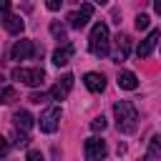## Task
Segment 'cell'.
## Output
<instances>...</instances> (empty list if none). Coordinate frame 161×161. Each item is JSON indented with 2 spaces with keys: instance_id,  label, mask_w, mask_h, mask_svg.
Segmentation results:
<instances>
[{
  "instance_id": "cell-1",
  "label": "cell",
  "mask_w": 161,
  "mask_h": 161,
  "mask_svg": "<svg viewBox=\"0 0 161 161\" xmlns=\"http://www.w3.org/2000/svg\"><path fill=\"white\" fill-rule=\"evenodd\" d=\"M113 116H116V126L121 133H133L136 131V121H138V111L131 101H118L113 106Z\"/></svg>"
},
{
  "instance_id": "cell-2",
  "label": "cell",
  "mask_w": 161,
  "mask_h": 161,
  "mask_svg": "<svg viewBox=\"0 0 161 161\" xmlns=\"http://www.w3.org/2000/svg\"><path fill=\"white\" fill-rule=\"evenodd\" d=\"M108 48H111L108 25H106V23H96L93 30H91V38H88V50H91L96 58H103V55H108Z\"/></svg>"
},
{
  "instance_id": "cell-3",
  "label": "cell",
  "mask_w": 161,
  "mask_h": 161,
  "mask_svg": "<svg viewBox=\"0 0 161 161\" xmlns=\"http://www.w3.org/2000/svg\"><path fill=\"white\" fill-rule=\"evenodd\" d=\"M13 78L20 80V83H25V86H30V88H38L45 80V70L43 68H15Z\"/></svg>"
},
{
  "instance_id": "cell-4",
  "label": "cell",
  "mask_w": 161,
  "mask_h": 161,
  "mask_svg": "<svg viewBox=\"0 0 161 161\" xmlns=\"http://www.w3.org/2000/svg\"><path fill=\"white\" fill-rule=\"evenodd\" d=\"M83 153H86V161H103V158L108 156V146H106L103 138L91 136V138H86V143H83Z\"/></svg>"
},
{
  "instance_id": "cell-5",
  "label": "cell",
  "mask_w": 161,
  "mask_h": 161,
  "mask_svg": "<svg viewBox=\"0 0 161 161\" xmlns=\"http://www.w3.org/2000/svg\"><path fill=\"white\" fill-rule=\"evenodd\" d=\"M60 116H63L60 106H50V108H45V111L40 113V118H38L40 131H43V133H53V131H58V126H60Z\"/></svg>"
},
{
  "instance_id": "cell-6",
  "label": "cell",
  "mask_w": 161,
  "mask_h": 161,
  "mask_svg": "<svg viewBox=\"0 0 161 161\" xmlns=\"http://www.w3.org/2000/svg\"><path fill=\"white\" fill-rule=\"evenodd\" d=\"M40 53H43V48H38L33 40H18V43L10 48V58H13V60H28V58L40 55Z\"/></svg>"
},
{
  "instance_id": "cell-7",
  "label": "cell",
  "mask_w": 161,
  "mask_h": 161,
  "mask_svg": "<svg viewBox=\"0 0 161 161\" xmlns=\"http://www.w3.org/2000/svg\"><path fill=\"white\" fill-rule=\"evenodd\" d=\"M91 15H93V5H91V3H86V5H80V10H75V13H70V15H68V23H70V28L80 30V28H86V25H88Z\"/></svg>"
},
{
  "instance_id": "cell-8",
  "label": "cell",
  "mask_w": 161,
  "mask_h": 161,
  "mask_svg": "<svg viewBox=\"0 0 161 161\" xmlns=\"http://www.w3.org/2000/svg\"><path fill=\"white\" fill-rule=\"evenodd\" d=\"M73 80H75V78H73L70 73H65V75L50 88V98H53V101H63V98H68V93H70V88H73Z\"/></svg>"
},
{
  "instance_id": "cell-9",
  "label": "cell",
  "mask_w": 161,
  "mask_h": 161,
  "mask_svg": "<svg viewBox=\"0 0 161 161\" xmlns=\"http://www.w3.org/2000/svg\"><path fill=\"white\" fill-rule=\"evenodd\" d=\"M158 38H161V33L158 30H151L141 43H138V48H136V55L138 58H148L151 53H153V48H156V43H158Z\"/></svg>"
},
{
  "instance_id": "cell-10",
  "label": "cell",
  "mask_w": 161,
  "mask_h": 161,
  "mask_svg": "<svg viewBox=\"0 0 161 161\" xmlns=\"http://www.w3.org/2000/svg\"><path fill=\"white\" fill-rule=\"evenodd\" d=\"M83 83H86V88L91 91V93H103L106 91V75L103 73H86L83 75Z\"/></svg>"
},
{
  "instance_id": "cell-11",
  "label": "cell",
  "mask_w": 161,
  "mask_h": 161,
  "mask_svg": "<svg viewBox=\"0 0 161 161\" xmlns=\"http://www.w3.org/2000/svg\"><path fill=\"white\" fill-rule=\"evenodd\" d=\"M73 53H75V48H73L70 43L55 48V53H53V65H58V68H60V65H68L70 58H73Z\"/></svg>"
},
{
  "instance_id": "cell-12",
  "label": "cell",
  "mask_w": 161,
  "mask_h": 161,
  "mask_svg": "<svg viewBox=\"0 0 161 161\" xmlns=\"http://www.w3.org/2000/svg\"><path fill=\"white\" fill-rule=\"evenodd\" d=\"M3 25H5V30H8V33H13V35H20V33H23V28H25L23 18H20V15H10V13H5V15H3Z\"/></svg>"
},
{
  "instance_id": "cell-13",
  "label": "cell",
  "mask_w": 161,
  "mask_h": 161,
  "mask_svg": "<svg viewBox=\"0 0 161 161\" xmlns=\"http://www.w3.org/2000/svg\"><path fill=\"white\" fill-rule=\"evenodd\" d=\"M128 53H131V38L128 35H118L116 38V55H113V60H126L128 58Z\"/></svg>"
},
{
  "instance_id": "cell-14",
  "label": "cell",
  "mask_w": 161,
  "mask_h": 161,
  "mask_svg": "<svg viewBox=\"0 0 161 161\" xmlns=\"http://www.w3.org/2000/svg\"><path fill=\"white\" fill-rule=\"evenodd\" d=\"M13 121H15V131H20V133H28L33 128V116L28 111H15Z\"/></svg>"
},
{
  "instance_id": "cell-15",
  "label": "cell",
  "mask_w": 161,
  "mask_h": 161,
  "mask_svg": "<svg viewBox=\"0 0 161 161\" xmlns=\"http://www.w3.org/2000/svg\"><path fill=\"white\" fill-rule=\"evenodd\" d=\"M116 80H118V88H123V91H133V88L138 86V78H136V73H131V70H121Z\"/></svg>"
},
{
  "instance_id": "cell-16",
  "label": "cell",
  "mask_w": 161,
  "mask_h": 161,
  "mask_svg": "<svg viewBox=\"0 0 161 161\" xmlns=\"http://www.w3.org/2000/svg\"><path fill=\"white\" fill-rule=\"evenodd\" d=\"M158 153H161V138L153 136L151 143H148V158H158Z\"/></svg>"
},
{
  "instance_id": "cell-17",
  "label": "cell",
  "mask_w": 161,
  "mask_h": 161,
  "mask_svg": "<svg viewBox=\"0 0 161 161\" xmlns=\"http://www.w3.org/2000/svg\"><path fill=\"white\" fill-rule=\"evenodd\" d=\"M50 33H53V38H58V40H65V28H63L58 20H53V23H50Z\"/></svg>"
},
{
  "instance_id": "cell-18",
  "label": "cell",
  "mask_w": 161,
  "mask_h": 161,
  "mask_svg": "<svg viewBox=\"0 0 161 161\" xmlns=\"http://www.w3.org/2000/svg\"><path fill=\"white\" fill-rule=\"evenodd\" d=\"M148 25H151V18H148L146 13H141V15H136V28H138V30H146Z\"/></svg>"
},
{
  "instance_id": "cell-19",
  "label": "cell",
  "mask_w": 161,
  "mask_h": 161,
  "mask_svg": "<svg viewBox=\"0 0 161 161\" xmlns=\"http://www.w3.org/2000/svg\"><path fill=\"white\" fill-rule=\"evenodd\" d=\"M13 146H28V133H20V131H15L13 133Z\"/></svg>"
},
{
  "instance_id": "cell-20",
  "label": "cell",
  "mask_w": 161,
  "mask_h": 161,
  "mask_svg": "<svg viewBox=\"0 0 161 161\" xmlns=\"http://www.w3.org/2000/svg\"><path fill=\"white\" fill-rule=\"evenodd\" d=\"M13 98H15V88H10V86H8V88H3V91H0V103H10Z\"/></svg>"
},
{
  "instance_id": "cell-21",
  "label": "cell",
  "mask_w": 161,
  "mask_h": 161,
  "mask_svg": "<svg viewBox=\"0 0 161 161\" xmlns=\"http://www.w3.org/2000/svg\"><path fill=\"white\" fill-rule=\"evenodd\" d=\"M106 126H108V123H106V118H103V116H96V118L91 121V128H93V131H103Z\"/></svg>"
},
{
  "instance_id": "cell-22",
  "label": "cell",
  "mask_w": 161,
  "mask_h": 161,
  "mask_svg": "<svg viewBox=\"0 0 161 161\" xmlns=\"http://www.w3.org/2000/svg\"><path fill=\"white\" fill-rule=\"evenodd\" d=\"M25 161H45V158H43V153H40L38 148H30L28 156H25Z\"/></svg>"
},
{
  "instance_id": "cell-23",
  "label": "cell",
  "mask_w": 161,
  "mask_h": 161,
  "mask_svg": "<svg viewBox=\"0 0 161 161\" xmlns=\"http://www.w3.org/2000/svg\"><path fill=\"white\" fill-rule=\"evenodd\" d=\"M28 101H30V103H45V101H48V96H45V93H30V96H28Z\"/></svg>"
},
{
  "instance_id": "cell-24",
  "label": "cell",
  "mask_w": 161,
  "mask_h": 161,
  "mask_svg": "<svg viewBox=\"0 0 161 161\" xmlns=\"http://www.w3.org/2000/svg\"><path fill=\"white\" fill-rule=\"evenodd\" d=\"M63 3H65V0H45V8H48V10H60Z\"/></svg>"
},
{
  "instance_id": "cell-25",
  "label": "cell",
  "mask_w": 161,
  "mask_h": 161,
  "mask_svg": "<svg viewBox=\"0 0 161 161\" xmlns=\"http://www.w3.org/2000/svg\"><path fill=\"white\" fill-rule=\"evenodd\" d=\"M10 3H13V0H0V13H3V15L10 10Z\"/></svg>"
},
{
  "instance_id": "cell-26",
  "label": "cell",
  "mask_w": 161,
  "mask_h": 161,
  "mask_svg": "<svg viewBox=\"0 0 161 161\" xmlns=\"http://www.w3.org/2000/svg\"><path fill=\"white\" fill-rule=\"evenodd\" d=\"M5 148H8V143H5V138H3V136H0V153H3V151H5Z\"/></svg>"
},
{
  "instance_id": "cell-27",
  "label": "cell",
  "mask_w": 161,
  "mask_h": 161,
  "mask_svg": "<svg viewBox=\"0 0 161 161\" xmlns=\"http://www.w3.org/2000/svg\"><path fill=\"white\" fill-rule=\"evenodd\" d=\"M93 3H96V5H106L108 0H93Z\"/></svg>"
}]
</instances>
